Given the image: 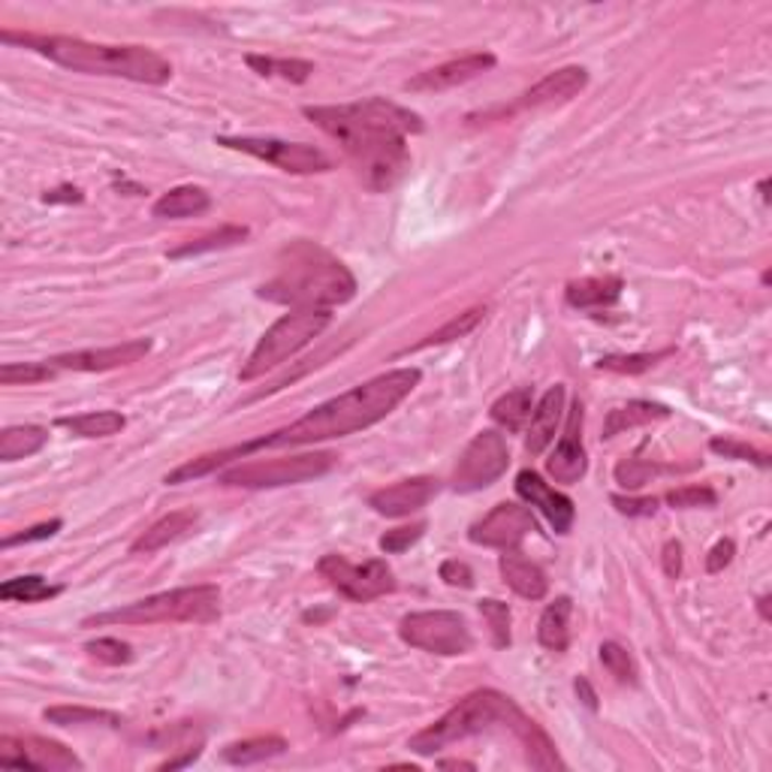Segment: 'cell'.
I'll use <instances>...</instances> for the list:
<instances>
[{
	"label": "cell",
	"mask_w": 772,
	"mask_h": 772,
	"mask_svg": "<svg viewBox=\"0 0 772 772\" xmlns=\"http://www.w3.org/2000/svg\"><path fill=\"white\" fill-rule=\"evenodd\" d=\"M302 113L344 145L362 185L374 194L389 190L408 173V133H423L420 115L384 97L344 106H305Z\"/></svg>",
	"instance_id": "1"
},
{
	"label": "cell",
	"mask_w": 772,
	"mask_h": 772,
	"mask_svg": "<svg viewBox=\"0 0 772 772\" xmlns=\"http://www.w3.org/2000/svg\"><path fill=\"white\" fill-rule=\"evenodd\" d=\"M420 381H423L420 369H396V372L377 374V377L353 386V389L341 393L336 399L317 405L314 411L300 417L296 423H290L286 429H278L272 435L257 437V449L305 447V444H320V441H332V437H348L353 432H362V429L386 420L420 386Z\"/></svg>",
	"instance_id": "2"
},
{
	"label": "cell",
	"mask_w": 772,
	"mask_h": 772,
	"mask_svg": "<svg viewBox=\"0 0 772 772\" xmlns=\"http://www.w3.org/2000/svg\"><path fill=\"white\" fill-rule=\"evenodd\" d=\"M0 39L39 51L49 61L75 73L118 75L142 85H166L173 79V63L145 46H109V43H87L82 37H46V34H13V31H3Z\"/></svg>",
	"instance_id": "3"
},
{
	"label": "cell",
	"mask_w": 772,
	"mask_h": 772,
	"mask_svg": "<svg viewBox=\"0 0 772 772\" xmlns=\"http://www.w3.org/2000/svg\"><path fill=\"white\" fill-rule=\"evenodd\" d=\"M281 272L257 290V296L293 312H329L356 296V278L344 262L312 245H296Z\"/></svg>",
	"instance_id": "4"
},
{
	"label": "cell",
	"mask_w": 772,
	"mask_h": 772,
	"mask_svg": "<svg viewBox=\"0 0 772 772\" xmlns=\"http://www.w3.org/2000/svg\"><path fill=\"white\" fill-rule=\"evenodd\" d=\"M528 715L516 706V700L501 694L495 688H483V691H471L447 715H441L435 724H429L425 730L413 734L408 739V748H411L413 755H423L425 758V755H435V751L453 746L459 739L487 734L492 727H507L511 734H516V727Z\"/></svg>",
	"instance_id": "5"
},
{
	"label": "cell",
	"mask_w": 772,
	"mask_h": 772,
	"mask_svg": "<svg viewBox=\"0 0 772 772\" xmlns=\"http://www.w3.org/2000/svg\"><path fill=\"white\" fill-rule=\"evenodd\" d=\"M221 619V588L218 586H187L161 592L151 598L133 600L118 610L87 616L82 628H101V624H166V622H194L209 624Z\"/></svg>",
	"instance_id": "6"
},
{
	"label": "cell",
	"mask_w": 772,
	"mask_h": 772,
	"mask_svg": "<svg viewBox=\"0 0 772 772\" xmlns=\"http://www.w3.org/2000/svg\"><path fill=\"white\" fill-rule=\"evenodd\" d=\"M332 320L329 312H293L284 314L281 320H274L262 338L257 341V348L248 356V362L242 365L238 381H257L266 372H272L278 365H284L286 360H293L302 348H308L314 338L324 332Z\"/></svg>",
	"instance_id": "7"
},
{
	"label": "cell",
	"mask_w": 772,
	"mask_h": 772,
	"mask_svg": "<svg viewBox=\"0 0 772 772\" xmlns=\"http://www.w3.org/2000/svg\"><path fill=\"white\" fill-rule=\"evenodd\" d=\"M336 468L332 453H300V456H284V459H254L236 468H226L218 483L236 489H274V487H296L317 480Z\"/></svg>",
	"instance_id": "8"
},
{
	"label": "cell",
	"mask_w": 772,
	"mask_h": 772,
	"mask_svg": "<svg viewBox=\"0 0 772 772\" xmlns=\"http://www.w3.org/2000/svg\"><path fill=\"white\" fill-rule=\"evenodd\" d=\"M399 636L408 646L444 658L468 655L473 646V636L468 622L453 610H425L405 616L399 624Z\"/></svg>",
	"instance_id": "9"
},
{
	"label": "cell",
	"mask_w": 772,
	"mask_h": 772,
	"mask_svg": "<svg viewBox=\"0 0 772 772\" xmlns=\"http://www.w3.org/2000/svg\"><path fill=\"white\" fill-rule=\"evenodd\" d=\"M218 145L272 163L281 173L290 175H314L332 169V161L308 142H286V139L272 137H218Z\"/></svg>",
	"instance_id": "10"
},
{
	"label": "cell",
	"mask_w": 772,
	"mask_h": 772,
	"mask_svg": "<svg viewBox=\"0 0 772 772\" xmlns=\"http://www.w3.org/2000/svg\"><path fill=\"white\" fill-rule=\"evenodd\" d=\"M317 571L324 573V580H329V586L336 588L338 595H344L353 604H369V600L396 592V576L384 559L350 564L341 555H324Z\"/></svg>",
	"instance_id": "11"
},
{
	"label": "cell",
	"mask_w": 772,
	"mask_h": 772,
	"mask_svg": "<svg viewBox=\"0 0 772 772\" xmlns=\"http://www.w3.org/2000/svg\"><path fill=\"white\" fill-rule=\"evenodd\" d=\"M507 465H511V449H507L504 435H499L495 429H483L480 435H473V441L456 461L453 489L456 492H480V489L492 487L501 473L507 471Z\"/></svg>",
	"instance_id": "12"
},
{
	"label": "cell",
	"mask_w": 772,
	"mask_h": 772,
	"mask_svg": "<svg viewBox=\"0 0 772 772\" xmlns=\"http://www.w3.org/2000/svg\"><path fill=\"white\" fill-rule=\"evenodd\" d=\"M537 531L535 516L523 504H513V501H501L492 507V513H487L480 523L471 525L468 540L477 547L489 549H516L523 543L525 537Z\"/></svg>",
	"instance_id": "13"
},
{
	"label": "cell",
	"mask_w": 772,
	"mask_h": 772,
	"mask_svg": "<svg viewBox=\"0 0 772 772\" xmlns=\"http://www.w3.org/2000/svg\"><path fill=\"white\" fill-rule=\"evenodd\" d=\"M0 763L22 770H82L73 751L46 736H0Z\"/></svg>",
	"instance_id": "14"
},
{
	"label": "cell",
	"mask_w": 772,
	"mask_h": 772,
	"mask_svg": "<svg viewBox=\"0 0 772 772\" xmlns=\"http://www.w3.org/2000/svg\"><path fill=\"white\" fill-rule=\"evenodd\" d=\"M151 353L149 338H130L113 348H91V350H75V353H61L49 360V365L55 372H113V369H125L133 362L145 360Z\"/></svg>",
	"instance_id": "15"
},
{
	"label": "cell",
	"mask_w": 772,
	"mask_h": 772,
	"mask_svg": "<svg viewBox=\"0 0 772 772\" xmlns=\"http://www.w3.org/2000/svg\"><path fill=\"white\" fill-rule=\"evenodd\" d=\"M492 67H495V55L492 51H471V55H461V58H453V61L437 63L432 70L417 73L411 82H405V87L413 91V94H437V91L459 87L477 79V75L489 73Z\"/></svg>",
	"instance_id": "16"
},
{
	"label": "cell",
	"mask_w": 772,
	"mask_h": 772,
	"mask_svg": "<svg viewBox=\"0 0 772 772\" xmlns=\"http://www.w3.org/2000/svg\"><path fill=\"white\" fill-rule=\"evenodd\" d=\"M588 471V456L586 447H583V405L580 399L573 401L571 417H568V429L564 435L555 444V449L549 453L547 459V473L555 480V483H564V487H573L580 483Z\"/></svg>",
	"instance_id": "17"
},
{
	"label": "cell",
	"mask_w": 772,
	"mask_h": 772,
	"mask_svg": "<svg viewBox=\"0 0 772 772\" xmlns=\"http://www.w3.org/2000/svg\"><path fill=\"white\" fill-rule=\"evenodd\" d=\"M437 492H441V480H435V477H408V480H399L393 487L372 492L369 507L374 513H381V516L399 519V516H411L420 507H425Z\"/></svg>",
	"instance_id": "18"
},
{
	"label": "cell",
	"mask_w": 772,
	"mask_h": 772,
	"mask_svg": "<svg viewBox=\"0 0 772 772\" xmlns=\"http://www.w3.org/2000/svg\"><path fill=\"white\" fill-rule=\"evenodd\" d=\"M516 495L543 513L555 535H568L573 528V519H576L573 501L568 499V495L555 492L537 471H528V468H525V471L516 473Z\"/></svg>",
	"instance_id": "19"
},
{
	"label": "cell",
	"mask_w": 772,
	"mask_h": 772,
	"mask_svg": "<svg viewBox=\"0 0 772 772\" xmlns=\"http://www.w3.org/2000/svg\"><path fill=\"white\" fill-rule=\"evenodd\" d=\"M588 85V73L583 67H561L552 70L540 82L525 91L516 109H540V106H552V103H568L576 94H583Z\"/></svg>",
	"instance_id": "20"
},
{
	"label": "cell",
	"mask_w": 772,
	"mask_h": 772,
	"mask_svg": "<svg viewBox=\"0 0 772 772\" xmlns=\"http://www.w3.org/2000/svg\"><path fill=\"white\" fill-rule=\"evenodd\" d=\"M564 399H568V389L555 384L549 386L543 399L537 401V408L531 411V423H528V435H525V453L528 456H540L555 441L561 413H564Z\"/></svg>",
	"instance_id": "21"
},
{
	"label": "cell",
	"mask_w": 772,
	"mask_h": 772,
	"mask_svg": "<svg viewBox=\"0 0 772 772\" xmlns=\"http://www.w3.org/2000/svg\"><path fill=\"white\" fill-rule=\"evenodd\" d=\"M499 568H501V576H504V583H507L519 598L525 600L547 598V592H549L547 573L540 571L531 559H525L519 549H504Z\"/></svg>",
	"instance_id": "22"
},
{
	"label": "cell",
	"mask_w": 772,
	"mask_h": 772,
	"mask_svg": "<svg viewBox=\"0 0 772 772\" xmlns=\"http://www.w3.org/2000/svg\"><path fill=\"white\" fill-rule=\"evenodd\" d=\"M197 523H200V513L197 511L169 513V516L157 519L149 531H142V535L130 543V555H154L157 549L169 547L178 537H185Z\"/></svg>",
	"instance_id": "23"
},
{
	"label": "cell",
	"mask_w": 772,
	"mask_h": 772,
	"mask_svg": "<svg viewBox=\"0 0 772 772\" xmlns=\"http://www.w3.org/2000/svg\"><path fill=\"white\" fill-rule=\"evenodd\" d=\"M622 278L607 274V278H583V281H571L564 290V300L571 308H604L612 305L622 296Z\"/></svg>",
	"instance_id": "24"
},
{
	"label": "cell",
	"mask_w": 772,
	"mask_h": 772,
	"mask_svg": "<svg viewBox=\"0 0 772 772\" xmlns=\"http://www.w3.org/2000/svg\"><path fill=\"white\" fill-rule=\"evenodd\" d=\"M571 612H573V600L568 595H561L549 604L540 622H537V640L540 646L549 648V652H564L571 646Z\"/></svg>",
	"instance_id": "25"
},
{
	"label": "cell",
	"mask_w": 772,
	"mask_h": 772,
	"mask_svg": "<svg viewBox=\"0 0 772 772\" xmlns=\"http://www.w3.org/2000/svg\"><path fill=\"white\" fill-rule=\"evenodd\" d=\"M209 206H212V197H209L202 187L182 185V187H173V190H166L161 200L154 202L151 214H154V218L175 221V218H194V214L209 212Z\"/></svg>",
	"instance_id": "26"
},
{
	"label": "cell",
	"mask_w": 772,
	"mask_h": 772,
	"mask_svg": "<svg viewBox=\"0 0 772 772\" xmlns=\"http://www.w3.org/2000/svg\"><path fill=\"white\" fill-rule=\"evenodd\" d=\"M667 417H670V408H667V405L643 401V399L628 401V405H622V408L610 411L607 423H604V437H616V435H622V432H628V429H640V425L658 423V420H667Z\"/></svg>",
	"instance_id": "27"
},
{
	"label": "cell",
	"mask_w": 772,
	"mask_h": 772,
	"mask_svg": "<svg viewBox=\"0 0 772 772\" xmlns=\"http://www.w3.org/2000/svg\"><path fill=\"white\" fill-rule=\"evenodd\" d=\"M516 739L523 742L525 748V760L535 767V770H564V760L559 758V751H555V742L549 739L547 730L540 727L537 722H531V718H525L519 727H516Z\"/></svg>",
	"instance_id": "28"
},
{
	"label": "cell",
	"mask_w": 772,
	"mask_h": 772,
	"mask_svg": "<svg viewBox=\"0 0 772 772\" xmlns=\"http://www.w3.org/2000/svg\"><path fill=\"white\" fill-rule=\"evenodd\" d=\"M254 449H257V441H248V444H238V447L218 449V453H206V456H200V459L185 461L182 468H175V471L166 473V480H163V483H169V487H178V483H187V480H197V477H206V473H212V471H218V468H224V465H230L233 459H242V456H248V453H254Z\"/></svg>",
	"instance_id": "29"
},
{
	"label": "cell",
	"mask_w": 772,
	"mask_h": 772,
	"mask_svg": "<svg viewBox=\"0 0 772 772\" xmlns=\"http://www.w3.org/2000/svg\"><path fill=\"white\" fill-rule=\"evenodd\" d=\"M531 405H535L531 386H519V389L504 393V396L489 408V417H492L501 429H507V432H523L525 423L531 420Z\"/></svg>",
	"instance_id": "30"
},
{
	"label": "cell",
	"mask_w": 772,
	"mask_h": 772,
	"mask_svg": "<svg viewBox=\"0 0 772 772\" xmlns=\"http://www.w3.org/2000/svg\"><path fill=\"white\" fill-rule=\"evenodd\" d=\"M49 432L43 425H10L0 432V461H19L46 447Z\"/></svg>",
	"instance_id": "31"
},
{
	"label": "cell",
	"mask_w": 772,
	"mask_h": 772,
	"mask_svg": "<svg viewBox=\"0 0 772 772\" xmlns=\"http://www.w3.org/2000/svg\"><path fill=\"white\" fill-rule=\"evenodd\" d=\"M248 236H250L248 226L226 224L221 226V230H214V233H206V236L200 238H190V242H185L182 248L169 250L166 257H169V260H185V257H200V254H212V250L236 248V245H242Z\"/></svg>",
	"instance_id": "32"
},
{
	"label": "cell",
	"mask_w": 772,
	"mask_h": 772,
	"mask_svg": "<svg viewBox=\"0 0 772 772\" xmlns=\"http://www.w3.org/2000/svg\"><path fill=\"white\" fill-rule=\"evenodd\" d=\"M286 751V739L281 736H254V739H242L233 742L221 751V758L233 767H250V763H260V760H272L278 755Z\"/></svg>",
	"instance_id": "33"
},
{
	"label": "cell",
	"mask_w": 772,
	"mask_h": 772,
	"mask_svg": "<svg viewBox=\"0 0 772 772\" xmlns=\"http://www.w3.org/2000/svg\"><path fill=\"white\" fill-rule=\"evenodd\" d=\"M58 425L70 429L79 437H113L127 425L125 413L118 411H91L79 417H61Z\"/></svg>",
	"instance_id": "34"
},
{
	"label": "cell",
	"mask_w": 772,
	"mask_h": 772,
	"mask_svg": "<svg viewBox=\"0 0 772 772\" xmlns=\"http://www.w3.org/2000/svg\"><path fill=\"white\" fill-rule=\"evenodd\" d=\"M245 63H248L250 70H257L260 75H278V79L293 82V85L308 82L314 73V63L300 61V58H266V55H248Z\"/></svg>",
	"instance_id": "35"
},
{
	"label": "cell",
	"mask_w": 772,
	"mask_h": 772,
	"mask_svg": "<svg viewBox=\"0 0 772 772\" xmlns=\"http://www.w3.org/2000/svg\"><path fill=\"white\" fill-rule=\"evenodd\" d=\"M55 595H61V586H49L37 573L15 576V580H7L0 586V598L13 600V604H37V600H49Z\"/></svg>",
	"instance_id": "36"
},
{
	"label": "cell",
	"mask_w": 772,
	"mask_h": 772,
	"mask_svg": "<svg viewBox=\"0 0 772 772\" xmlns=\"http://www.w3.org/2000/svg\"><path fill=\"white\" fill-rule=\"evenodd\" d=\"M43 718L58 727H79V724H103V727H121V718L115 712L87 710V706H51L43 712Z\"/></svg>",
	"instance_id": "37"
},
{
	"label": "cell",
	"mask_w": 772,
	"mask_h": 772,
	"mask_svg": "<svg viewBox=\"0 0 772 772\" xmlns=\"http://www.w3.org/2000/svg\"><path fill=\"white\" fill-rule=\"evenodd\" d=\"M487 317V308H468L465 314H456L453 320H447V324L441 326V329H435V332H429V336L420 341V344H413V350H423V348H432V344H447V341H456V338H465L471 336L473 329L480 326V320Z\"/></svg>",
	"instance_id": "38"
},
{
	"label": "cell",
	"mask_w": 772,
	"mask_h": 772,
	"mask_svg": "<svg viewBox=\"0 0 772 772\" xmlns=\"http://www.w3.org/2000/svg\"><path fill=\"white\" fill-rule=\"evenodd\" d=\"M598 655H600V664H604V670L610 672V676H616V682H622V686H636V664L634 658H631V652H628L622 643L607 640V643H600Z\"/></svg>",
	"instance_id": "39"
},
{
	"label": "cell",
	"mask_w": 772,
	"mask_h": 772,
	"mask_svg": "<svg viewBox=\"0 0 772 772\" xmlns=\"http://www.w3.org/2000/svg\"><path fill=\"white\" fill-rule=\"evenodd\" d=\"M480 607V616L487 619L489 634H492V646L495 648H507L511 646V607L504 600L487 598L477 604Z\"/></svg>",
	"instance_id": "40"
},
{
	"label": "cell",
	"mask_w": 772,
	"mask_h": 772,
	"mask_svg": "<svg viewBox=\"0 0 772 772\" xmlns=\"http://www.w3.org/2000/svg\"><path fill=\"white\" fill-rule=\"evenodd\" d=\"M55 369L49 362H7L0 369V384L3 386H31L49 381Z\"/></svg>",
	"instance_id": "41"
},
{
	"label": "cell",
	"mask_w": 772,
	"mask_h": 772,
	"mask_svg": "<svg viewBox=\"0 0 772 772\" xmlns=\"http://www.w3.org/2000/svg\"><path fill=\"white\" fill-rule=\"evenodd\" d=\"M672 356V348L658 350V353H631V356H604L598 362L600 372H616V374H643L652 365H658L660 360Z\"/></svg>",
	"instance_id": "42"
},
{
	"label": "cell",
	"mask_w": 772,
	"mask_h": 772,
	"mask_svg": "<svg viewBox=\"0 0 772 772\" xmlns=\"http://www.w3.org/2000/svg\"><path fill=\"white\" fill-rule=\"evenodd\" d=\"M85 652L94 660L101 664H109V667H121V664H130L133 660V648L115 640V636H101V640H91L85 646Z\"/></svg>",
	"instance_id": "43"
},
{
	"label": "cell",
	"mask_w": 772,
	"mask_h": 772,
	"mask_svg": "<svg viewBox=\"0 0 772 772\" xmlns=\"http://www.w3.org/2000/svg\"><path fill=\"white\" fill-rule=\"evenodd\" d=\"M712 453H718L724 459H736V461H755L758 468H770V456L763 449H755L742 444V441H730V437H712L710 441Z\"/></svg>",
	"instance_id": "44"
},
{
	"label": "cell",
	"mask_w": 772,
	"mask_h": 772,
	"mask_svg": "<svg viewBox=\"0 0 772 772\" xmlns=\"http://www.w3.org/2000/svg\"><path fill=\"white\" fill-rule=\"evenodd\" d=\"M667 504L676 511H694V507H715L718 492L712 487H682L667 492Z\"/></svg>",
	"instance_id": "45"
},
{
	"label": "cell",
	"mask_w": 772,
	"mask_h": 772,
	"mask_svg": "<svg viewBox=\"0 0 772 772\" xmlns=\"http://www.w3.org/2000/svg\"><path fill=\"white\" fill-rule=\"evenodd\" d=\"M660 471H667V468H660V465H652V461H643V459H622L619 465H616V483H622L624 489H640Z\"/></svg>",
	"instance_id": "46"
},
{
	"label": "cell",
	"mask_w": 772,
	"mask_h": 772,
	"mask_svg": "<svg viewBox=\"0 0 772 772\" xmlns=\"http://www.w3.org/2000/svg\"><path fill=\"white\" fill-rule=\"evenodd\" d=\"M425 528H429L425 523H413V525H401V528H393V531H386V535L381 537V549H384L386 555H399V552L411 549L413 543H417V540L425 535Z\"/></svg>",
	"instance_id": "47"
},
{
	"label": "cell",
	"mask_w": 772,
	"mask_h": 772,
	"mask_svg": "<svg viewBox=\"0 0 772 772\" xmlns=\"http://www.w3.org/2000/svg\"><path fill=\"white\" fill-rule=\"evenodd\" d=\"M61 528H63L61 519H51V523L34 525V528H27V531H19V535L3 537V543H0V547L13 549V547H22V543H37V540H49V537L58 535Z\"/></svg>",
	"instance_id": "48"
},
{
	"label": "cell",
	"mask_w": 772,
	"mask_h": 772,
	"mask_svg": "<svg viewBox=\"0 0 772 772\" xmlns=\"http://www.w3.org/2000/svg\"><path fill=\"white\" fill-rule=\"evenodd\" d=\"M441 580L453 588H471L473 586V571L459 559H447L441 564Z\"/></svg>",
	"instance_id": "49"
},
{
	"label": "cell",
	"mask_w": 772,
	"mask_h": 772,
	"mask_svg": "<svg viewBox=\"0 0 772 772\" xmlns=\"http://www.w3.org/2000/svg\"><path fill=\"white\" fill-rule=\"evenodd\" d=\"M612 507L622 516H655L658 513V499H624V495H612Z\"/></svg>",
	"instance_id": "50"
},
{
	"label": "cell",
	"mask_w": 772,
	"mask_h": 772,
	"mask_svg": "<svg viewBox=\"0 0 772 772\" xmlns=\"http://www.w3.org/2000/svg\"><path fill=\"white\" fill-rule=\"evenodd\" d=\"M734 555H736V543L730 540V537H722V540L710 549V555H706V571L722 573L724 568L734 561Z\"/></svg>",
	"instance_id": "51"
},
{
	"label": "cell",
	"mask_w": 772,
	"mask_h": 772,
	"mask_svg": "<svg viewBox=\"0 0 772 772\" xmlns=\"http://www.w3.org/2000/svg\"><path fill=\"white\" fill-rule=\"evenodd\" d=\"M660 564H664V573H667L670 580H679V573H682V543H679V540H667V543H664V549H660Z\"/></svg>",
	"instance_id": "52"
},
{
	"label": "cell",
	"mask_w": 772,
	"mask_h": 772,
	"mask_svg": "<svg viewBox=\"0 0 772 772\" xmlns=\"http://www.w3.org/2000/svg\"><path fill=\"white\" fill-rule=\"evenodd\" d=\"M85 200V194L79 190V187H73V185H61V187H55V190H46L43 194V202H49V206H73V202H82Z\"/></svg>",
	"instance_id": "53"
},
{
	"label": "cell",
	"mask_w": 772,
	"mask_h": 772,
	"mask_svg": "<svg viewBox=\"0 0 772 772\" xmlns=\"http://www.w3.org/2000/svg\"><path fill=\"white\" fill-rule=\"evenodd\" d=\"M573 691H576V698L583 700L588 710H598V694H595V688H592V682H588L586 676H576Z\"/></svg>",
	"instance_id": "54"
},
{
	"label": "cell",
	"mask_w": 772,
	"mask_h": 772,
	"mask_svg": "<svg viewBox=\"0 0 772 772\" xmlns=\"http://www.w3.org/2000/svg\"><path fill=\"white\" fill-rule=\"evenodd\" d=\"M441 770H473L468 760H441Z\"/></svg>",
	"instance_id": "55"
},
{
	"label": "cell",
	"mask_w": 772,
	"mask_h": 772,
	"mask_svg": "<svg viewBox=\"0 0 772 772\" xmlns=\"http://www.w3.org/2000/svg\"><path fill=\"white\" fill-rule=\"evenodd\" d=\"M767 604H770V598H760V604H758L760 616H763V619H770V610H767Z\"/></svg>",
	"instance_id": "56"
}]
</instances>
